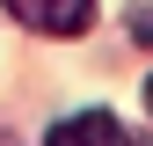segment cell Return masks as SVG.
I'll list each match as a JSON object with an SVG mask.
<instances>
[{
	"label": "cell",
	"mask_w": 153,
	"mask_h": 146,
	"mask_svg": "<svg viewBox=\"0 0 153 146\" xmlns=\"http://www.w3.org/2000/svg\"><path fill=\"white\" fill-rule=\"evenodd\" d=\"M22 29H44V36H80L95 22V0H0Z\"/></svg>",
	"instance_id": "6da1fadb"
},
{
	"label": "cell",
	"mask_w": 153,
	"mask_h": 146,
	"mask_svg": "<svg viewBox=\"0 0 153 146\" xmlns=\"http://www.w3.org/2000/svg\"><path fill=\"white\" fill-rule=\"evenodd\" d=\"M44 146H117V117H109V110H73V117L51 124Z\"/></svg>",
	"instance_id": "7a4b0ae2"
},
{
	"label": "cell",
	"mask_w": 153,
	"mask_h": 146,
	"mask_svg": "<svg viewBox=\"0 0 153 146\" xmlns=\"http://www.w3.org/2000/svg\"><path fill=\"white\" fill-rule=\"evenodd\" d=\"M131 36H139V44H153V7H139V15H131Z\"/></svg>",
	"instance_id": "3957f363"
},
{
	"label": "cell",
	"mask_w": 153,
	"mask_h": 146,
	"mask_svg": "<svg viewBox=\"0 0 153 146\" xmlns=\"http://www.w3.org/2000/svg\"><path fill=\"white\" fill-rule=\"evenodd\" d=\"M146 117H153V73H146Z\"/></svg>",
	"instance_id": "277c9868"
}]
</instances>
